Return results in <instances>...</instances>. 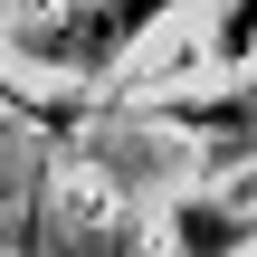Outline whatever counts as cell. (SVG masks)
Returning <instances> with one entry per match:
<instances>
[{
  "instance_id": "cell-2",
  "label": "cell",
  "mask_w": 257,
  "mask_h": 257,
  "mask_svg": "<svg viewBox=\"0 0 257 257\" xmlns=\"http://www.w3.org/2000/svg\"><path fill=\"white\" fill-rule=\"evenodd\" d=\"M257 229H248V210H229V200H181L172 210V248L181 257H238Z\"/></svg>"
},
{
  "instance_id": "cell-1",
  "label": "cell",
  "mask_w": 257,
  "mask_h": 257,
  "mask_svg": "<svg viewBox=\"0 0 257 257\" xmlns=\"http://www.w3.org/2000/svg\"><path fill=\"white\" fill-rule=\"evenodd\" d=\"M162 10H181V0H76V10L38 19V29H19V48H29L38 67H67V76H105Z\"/></svg>"
}]
</instances>
